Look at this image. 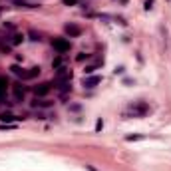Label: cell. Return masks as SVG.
Wrapping results in <instances>:
<instances>
[{"label":"cell","instance_id":"6da1fadb","mask_svg":"<svg viewBox=\"0 0 171 171\" xmlns=\"http://www.w3.org/2000/svg\"><path fill=\"white\" fill-rule=\"evenodd\" d=\"M52 48L60 54V56H64L66 52H70L72 44H70V40H66V38H54L52 40Z\"/></svg>","mask_w":171,"mask_h":171},{"label":"cell","instance_id":"7a4b0ae2","mask_svg":"<svg viewBox=\"0 0 171 171\" xmlns=\"http://www.w3.org/2000/svg\"><path fill=\"white\" fill-rule=\"evenodd\" d=\"M50 90H52V84H50V82H44V84H38L34 88V94H36V98H42V95H46Z\"/></svg>","mask_w":171,"mask_h":171},{"label":"cell","instance_id":"3957f363","mask_svg":"<svg viewBox=\"0 0 171 171\" xmlns=\"http://www.w3.org/2000/svg\"><path fill=\"white\" fill-rule=\"evenodd\" d=\"M18 119H20V115H12V114H8V111L0 114V121H2V124H12V121H18Z\"/></svg>","mask_w":171,"mask_h":171},{"label":"cell","instance_id":"277c9868","mask_svg":"<svg viewBox=\"0 0 171 171\" xmlns=\"http://www.w3.org/2000/svg\"><path fill=\"white\" fill-rule=\"evenodd\" d=\"M40 74V68H30V72H24L22 80H32V78H36Z\"/></svg>","mask_w":171,"mask_h":171},{"label":"cell","instance_id":"5b68a950","mask_svg":"<svg viewBox=\"0 0 171 171\" xmlns=\"http://www.w3.org/2000/svg\"><path fill=\"white\" fill-rule=\"evenodd\" d=\"M58 78H60V80H70L72 72L68 70V68H60V70H58Z\"/></svg>","mask_w":171,"mask_h":171},{"label":"cell","instance_id":"8992f818","mask_svg":"<svg viewBox=\"0 0 171 171\" xmlns=\"http://www.w3.org/2000/svg\"><path fill=\"white\" fill-rule=\"evenodd\" d=\"M66 32L70 34V36H80V34H82V28H78V26H72V24H68V26H66Z\"/></svg>","mask_w":171,"mask_h":171},{"label":"cell","instance_id":"52a82bcc","mask_svg":"<svg viewBox=\"0 0 171 171\" xmlns=\"http://www.w3.org/2000/svg\"><path fill=\"white\" fill-rule=\"evenodd\" d=\"M95 84H100V76H94V78H88V80H84V86H86V88H94Z\"/></svg>","mask_w":171,"mask_h":171},{"label":"cell","instance_id":"ba28073f","mask_svg":"<svg viewBox=\"0 0 171 171\" xmlns=\"http://www.w3.org/2000/svg\"><path fill=\"white\" fill-rule=\"evenodd\" d=\"M14 4L28 6V8H36V6H40V4H36V2H32V0H14Z\"/></svg>","mask_w":171,"mask_h":171},{"label":"cell","instance_id":"9c48e42d","mask_svg":"<svg viewBox=\"0 0 171 171\" xmlns=\"http://www.w3.org/2000/svg\"><path fill=\"white\" fill-rule=\"evenodd\" d=\"M24 86H20V84H16L14 86V94H16V98H18V100H24Z\"/></svg>","mask_w":171,"mask_h":171},{"label":"cell","instance_id":"30bf717a","mask_svg":"<svg viewBox=\"0 0 171 171\" xmlns=\"http://www.w3.org/2000/svg\"><path fill=\"white\" fill-rule=\"evenodd\" d=\"M6 88H8V80L0 76V98H2V95L6 94Z\"/></svg>","mask_w":171,"mask_h":171},{"label":"cell","instance_id":"8fae6325","mask_svg":"<svg viewBox=\"0 0 171 171\" xmlns=\"http://www.w3.org/2000/svg\"><path fill=\"white\" fill-rule=\"evenodd\" d=\"M52 68H54V70H60V68H64V60H62V56H58L56 60L52 62Z\"/></svg>","mask_w":171,"mask_h":171},{"label":"cell","instance_id":"7c38bea8","mask_svg":"<svg viewBox=\"0 0 171 171\" xmlns=\"http://www.w3.org/2000/svg\"><path fill=\"white\" fill-rule=\"evenodd\" d=\"M22 40H24V34H14V36H12V44H14V46H18Z\"/></svg>","mask_w":171,"mask_h":171},{"label":"cell","instance_id":"4fadbf2b","mask_svg":"<svg viewBox=\"0 0 171 171\" xmlns=\"http://www.w3.org/2000/svg\"><path fill=\"white\" fill-rule=\"evenodd\" d=\"M10 70L14 72L16 76H20V78H22V76H24V70H22V68H20V66H16V64H14V66H12V68H10Z\"/></svg>","mask_w":171,"mask_h":171},{"label":"cell","instance_id":"5bb4252c","mask_svg":"<svg viewBox=\"0 0 171 171\" xmlns=\"http://www.w3.org/2000/svg\"><path fill=\"white\" fill-rule=\"evenodd\" d=\"M88 58H90V54H80L76 60H78V62H84V60H88Z\"/></svg>","mask_w":171,"mask_h":171},{"label":"cell","instance_id":"9a60e30c","mask_svg":"<svg viewBox=\"0 0 171 171\" xmlns=\"http://www.w3.org/2000/svg\"><path fill=\"white\" fill-rule=\"evenodd\" d=\"M95 68H98V66H88V68H86V74H94V72H95Z\"/></svg>","mask_w":171,"mask_h":171},{"label":"cell","instance_id":"2e32d148","mask_svg":"<svg viewBox=\"0 0 171 171\" xmlns=\"http://www.w3.org/2000/svg\"><path fill=\"white\" fill-rule=\"evenodd\" d=\"M102 127H104V121H102V119H98V124H95V129H98V131H100Z\"/></svg>","mask_w":171,"mask_h":171},{"label":"cell","instance_id":"e0dca14e","mask_svg":"<svg viewBox=\"0 0 171 171\" xmlns=\"http://www.w3.org/2000/svg\"><path fill=\"white\" fill-rule=\"evenodd\" d=\"M30 36H32V40H40V36L36 32H30Z\"/></svg>","mask_w":171,"mask_h":171},{"label":"cell","instance_id":"ac0fdd59","mask_svg":"<svg viewBox=\"0 0 171 171\" xmlns=\"http://www.w3.org/2000/svg\"><path fill=\"white\" fill-rule=\"evenodd\" d=\"M78 0H64V4H76Z\"/></svg>","mask_w":171,"mask_h":171}]
</instances>
